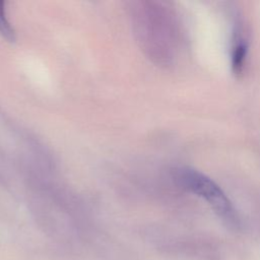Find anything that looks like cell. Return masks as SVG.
<instances>
[{
  "instance_id": "cell-1",
  "label": "cell",
  "mask_w": 260,
  "mask_h": 260,
  "mask_svg": "<svg viewBox=\"0 0 260 260\" xmlns=\"http://www.w3.org/2000/svg\"><path fill=\"white\" fill-rule=\"evenodd\" d=\"M174 178L182 188L204 199L226 222L237 224L238 218L232 202L212 179L190 167L177 168Z\"/></svg>"
},
{
  "instance_id": "cell-2",
  "label": "cell",
  "mask_w": 260,
  "mask_h": 260,
  "mask_svg": "<svg viewBox=\"0 0 260 260\" xmlns=\"http://www.w3.org/2000/svg\"><path fill=\"white\" fill-rule=\"evenodd\" d=\"M0 35L9 42L15 40V32L6 17L5 3L3 1H0Z\"/></svg>"
},
{
  "instance_id": "cell-3",
  "label": "cell",
  "mask_w": 260,
  "mask_h": 260,
  "mask_svg": "<svg viewBox=\"0 0 260 260\" xmlns=\"http://www.w3.org/2000/svg\"><path fill=\"white\" fill-rule=\"evenodd\" d=\"M247 53V46L245 43L240 42L234 47L233 56H232V66L235 73H239L242 71L243 65L245 63Z\"/></svg>"
}]
</instances>
